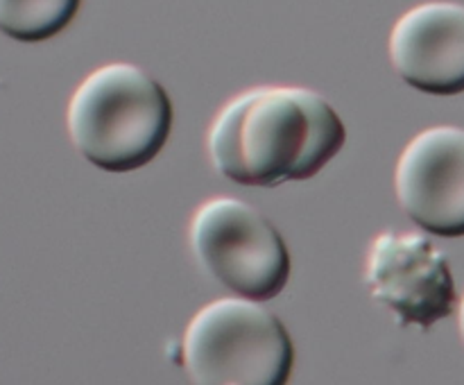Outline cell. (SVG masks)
Instances as JSON below:
<instances>
[{
  "label": "cell",
  "instance_id": "6da1fadb",
  "mask_svg": "<svg viewBox=\"0 0 464 385\" xmlns=\"http://www.w3.org/2000/svg\"><path fill=\"white\" fill-rule=\"evenodd\" d=\"M347 140L329 100L306 86H256L231 98L207 134L213 168L240 186L315 177Z\"/></svg>",
  "mask_w": 464,
  "mask_h": 385
},
{
  "label": "cell",
  "instance_id": "7a4b0ae2",
  "mask_svg": "<svg viewBox=\"0 0 464 385\" xmlns=\"http://www.w3.org/2000/svg\"><path fill=\"white\" fill-rule=\"evenodd\" d=\"M66 127L77 152L107 172L148 166L172 130L166 89L136 63L113 62L80 82L66 109Z\"/></svg>",
  "mask_w": 464,
  "mask_h": 385
},
{
  "label": "cell",
  "instance_id": "3957f363",
  "mask_svg": "<svg viewBox=\"0 0 464 385\" xmlns=\"http://www.w3.org/2000/svg\"><path fill=\"white\" fill-rule=\"evenodd\" d=\"M184 365L204 385H284L295 349L275 313L256 299L222 297L199 308L181 342Z\"/></svg>",
  "mask_w": 464,
  "mask_h": 385
},
{
  "label": "cell",
  "instance_id": "277c9868",
  "mask_svg": "<svg viewBox=\"0 0 464 385\" xmlns=\"http://www.w3.org/2000/svg\"><path fill=\"white\" fill-rule=\"evenodd\" d=\"M190 249L225 288L270 302L290 279V252L276 226L252 204L213 197L190 217Z\"/></svg>",
  "mask_w": 464,
  "mask_h": 385
},
{
  "label": "cell",
  "instance_id": "5b68a950",
  "mask_svg": "<svg viewBox=\"0 0 464 385\" xmlns=\"http://www.w3.org/2000/svg\"><path fill=\"white\" fill-rule=\"evenodd\" d=\"M365 285L399 317V324L424 331L451 315L458 303L447 254L424 234L376 236L367 249Z\"/></svg>",
  "mask_w": 464,
  "mask_h": 385
},
{
  "label": "cell",
  "instance_id": "8992f818",
  "mask_svg": "<svg viewBox=\"0 0 464 385\" xmlns=\"http://www.w3.org/2000/svg\"><path fill=\"white\" fill-rule=\"evenodd\" d=\"M394 190L420 229L464 236V127H429L411 139L394 168Z\"/></svg>",
  "mask_w": 464,
  "mask_h": 385
},
{
  "label": "cell",
  "instance_id": "52a82bcc",
  "mask_svg": "<svg viewBox=\"0 0 464 385\" xmlns=\"http://www.w3.org/2000/svg\"><path fill=\"white\" fill-rule=\"evenodd\" d=\"M390 62L408 86L430 95L464 93V5L430 0L397 18Z\"/></svg>",
  "mask_w": 464,
  "mask_h": 385
},
{
  "label": "cell",
  "instance_id": "ba28073f",
  "mask_svg": "<svg viewBox=\"0 0 464 385\" xmlns=\"http://www.w3.org/2000/svg\"><path fill=\"white\" fill-rule=\"evenodd\" d=\"M82 0H0V32L23 43H39L66 30Z\"/></svg>",
  "mask_w": 464,
  "mask_h": 385
},
{
  "label": "cell",
  "instance_id": "9c48e42d",
  "mask_svg": "<svg viewBox=\"0 0 464 385\" xmlns=\"http://www.w3.org/2000/svg\"><path fill=\"white\" fill-rule=\"evenodd\" d=\"M458 326H460V335H462V342H464V294L460 299V308H458Z\"/></svg>",
  "mask_w": 464,
  "mask_h": 385
}]
</instances>
